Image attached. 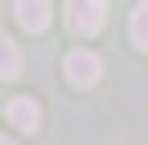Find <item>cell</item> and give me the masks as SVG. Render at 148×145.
I'll list each match as a JSON object with an SVG mask.
<instances>
[{
  "label": "cell",
  "mask_w": 148,
  "mask_h": 145,
  "mask_svg": "<svg viewBox=\"0 0 148 145\" xmlns=\"http://www.w3.org/2000/svg\"><path fill=\"white\" fill-rule=\"evenodd\" d=\"M105 14H108V0H65V22L79 36L101 33Z\"/></svg>",
  "instance_id": "cell-1"
},
{
  "label": "cell",
  "mask_w": 148,
  "mask_h": 145,
  "mask_svg": "<svg viewBox=\"0 0 148 145\" xmlns=\"http://www.w3.org/2000/svg\"><path fill=\"white\" fill-rule=\"evenodd\" d=\"M65 72H69L72 87L87 91V87H94L101 80V58L94 55V51H72V55L65 58Z\"/></svg>",
  "instance_id": "cell-2"
},
{
  "label": "cell",
  "mask_w": 148,
  "mask_h": 145,
  "mask_svg": "<svg viewBox=\"0 0 148 145\" xmlns=\"http://www.w3.org/2000/svg\"><path fill=\"white\" fill-rule=\"evenodd\" d=\"M14 18L25 33H43L51 26V0H14Z\"/></svg>",
  "instance_id": "cell-3"
},
{
  "label": "cell",
  "mask_w": 148,
  "mask_h": 145,
  "mask_svg": "<svg viewBox=\"0 0 148 145\" xmlns=\"http://www.w3.org/2000/svg\"><path fill=\"white\" fill-rule=\"evenodd\" d=\"M7 120H11L14 130H22V134H36L40 130V105H36L33 98H11V105H7Z\"/></svg>",
  "instance_id": "cell-4"
},
{
  "label": "cell",
  "mask_w": 148,
  "mask_h": 145,
  "mask_svg": "<svg viewBox=\"0 0 148 145\" xmlns=\"http://www.w3.org/2000/svg\"><path fill=\"white\" fill-rule=\"evenodd\" d=\"M18 69H22V51H18V44L0 29V80H14Z\"/></svg>",
  "instance_id": "cell-5"
},
{
  "label": "cell",
  "mask_w": 148,
  "mask_h": 145,
  "mask_svg": "<svg viewBox=\"0 0 148 145\" xmlns=\"http://www.w3.org/2000/svg\"><path fill=\"white\" fill-rule=\"evenodd\" d=\"M130 36H134V44L141 51H148V0L134 7V14H130Z\"/></svg>",
  "instance_id": "cell-6"
},
{
  "label": "cell",
  "mask_w": 148,
  "mask_h": 145,
  "mask_svg": "<svg viewBox=\"0 0 148 145\" xmlns=\"http://www.w3.org/2000/svg\"><path fill=\"white\" fill-rule=\"evenodd\" d=\"M0 145H18V142H11V138H4V134H0Z\"/></svg>",
  "instance_id": "cell-7"
}]
</instances>
